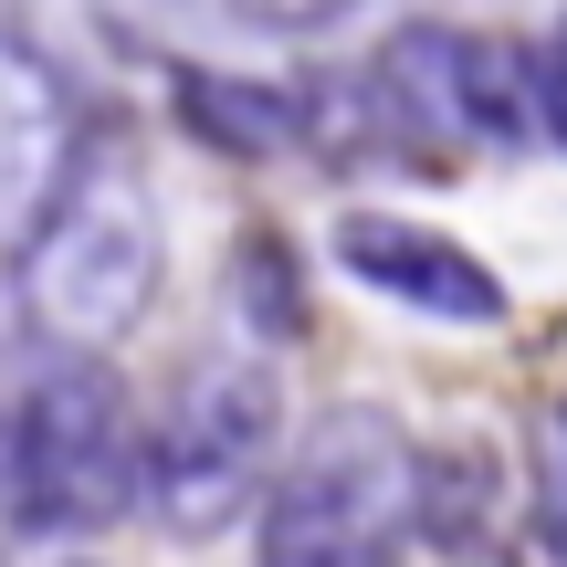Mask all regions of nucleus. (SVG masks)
<instances>
[{"label":"nucleus","instance_id":"1","mask_svg":"<svg viewBox=\"0 0 567 567\" xmlns=\"http://www.w3.org/2000/svg\"><path fill=\"white\" fill-rule=\"evenodd\" d=\"M137 410L95 347H53L0 410V505L21 536H95L137 505Z\"/></svg>","mask_w":567,"mask_h":567},{"label":"nucleus","instance_id":"2","mask_svg":"<svg viewBox=\"0 0 567 567\" xmlns=\"http://www.w3.org/2000/svg\"><path fill=\"white\" fill-rule=\"evenodd\" d=\"M421 536V442L389 410H326L264 484L252 567H400Z\"/></svg>","mask_w":567,"mask_h":567},{"label":"nucleus","instance_id":"3","mask_svg":"<svg viewBox=\"0 0 567 567\" xmlns=\"http://www.w3.org/2000/svg\"><path fill=\"white\" fill-rule=\"evenodd\" d=\"M274 431H284V389L264 358H189L137 442V515L179 547L243 526L274 484Z\"/></svg>","mask_w":567,"mask_h":567},{"label":"nucleus","instance_id":"4","mask_svg":"<svg viewBox=\"0 0 567 567\" xmlns=\"http://www.w3.org/2000/svg\"><path fill=\"white\" fill-rule=\"evenodd\" d=\"M42 305H53V326H74V337H116V326H137V295H147V200L126 168H84L74 200L53 210V231H42Z\"/></svg>","mask_w":567,"mask_h":567},{"label":"nucleus","instance_id":"5","mask_svg":"<svg viewBox=\"0 0 567 567\" xmlns=\"http://www.w3.org/2000/svg\"><path fill=\"white\" fill-rule=\"evenodd\" d=\"M337 274L368 284V295H389L400 316H431V326H505L494 264H473L452 231L400 221V210H347L337 221Z\"/></svg>","mask_w":567,"mask_h":567},{"label":"nucleus","instance_id":"6","mask_svg":"<svg viewBox=\"0 0 567 567\" xmlns=\"http://www.w3.org/2000/svg\"><path fill=\"white\" fill-rule=\"evenodd\" d=\"M179 116L200 126V147H221V158H284V147H305V95L295 84L210 74V63L179 74Z\"/></svg>","mask_w":567,"mask_h":567},{"label":"nucleus","instance_id":"7","mask_svg":"<svg viewBox=\"0 0 567 567\" xmlns=\"http://www.w3.org/2000/svg\"><path fill=\"white\" fill-rule=\"evenodd\" d=\"M494 515V452H421V536H473Z\"/></svg>","mask_w":567,"mask_h":567},{"label":"nucleus","instance_id":"8","mask_svg":"<svg viewBox=\"0 0 567 567\" xmlns=\"http://www.w3.org/2000/svg\"><path fill=\"white\" fill-rule=\"evenodd\" d=\"M231 274H243V305H274V316H264L274 337H284V326H305V295H295V264H284V243H264V231H252Z\"/></svg>","mask_w":567,"mask_h":567},{"label":"nucleus","instance_id":"9","mask_svg":"<svg viewBox=\"0 0 567 567\" xmlns=\"http://www.w3.org/2000/svg\"><path fill=\"white\" fill-rule=\"evenodd\" d=\"M526 74H536V116H547V147H567V21L526 53Z\"/></svg>","mask_w":567,"mask_h":567},{"label":"nucleus","instance_id":"10","mask_svg":"<svg viewBox=\"0 0 567 567\" xmlns=\"http://www.w3.org/2000/svg\"><path fill=\"white\" fill-rule=\"evenodd\" d=\"M452 567H515V557H484V547H473V557H452Z\"/></svg>","mask_w":567,"mask_h":567}]
</instances>
